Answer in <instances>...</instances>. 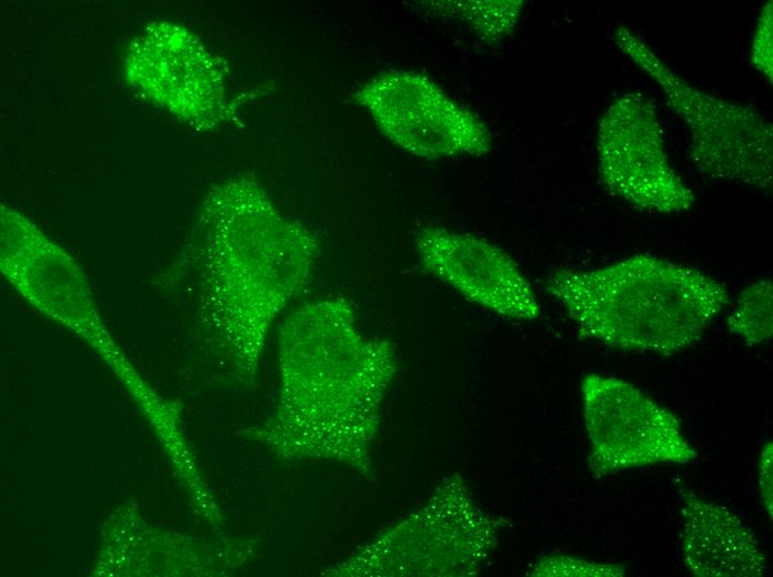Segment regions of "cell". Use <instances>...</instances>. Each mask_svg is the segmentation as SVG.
<instances>
[{"mask_svg":"<svg viewBox=\"0 0 773 577\" xmlns=\"http://www.w3.org/2000/svg\"><path fill=\"white\" fill-rule=\"evenodd\" d=\"M318 255L315 236L241 175L204 196L161 282L188 307L222 372L253 385L271 326L309 282Z\"/></svg>","mask_w":773,"mask_h":577,"instance_id":"6da1fadb","label":"cell"},{"mask_svg":"<svg viewBox=\"0 0 773 577\" xmlns=\"http://www.w3.org/2000/svg\"><path fill=\"white\" fill-rule=\"evenodd\" d=\"M278 342L277 405L249 434L282 462L330 460L375 480L371 452L396 372L392 343L361 334L342 296L295 310Z\"/></svg>","mask_w":773,"mask_h":577,"instance_id":"7a4b0ae2","label":"cell"},{"mask_svg":"<svg viewBox=\"0 0 773 577\" xmlns=\"http://www.w3.org/2000/svg\"><path fill=\"white\" fill-rule=\"evenodd\" d=\"M581 337L611 347L671 355L700 341L730 303L726 286L706 273L651 254L545 280Z\"/></svg>","mask_w":773,"mask_h":577,"instance_id":"3957f363","label":"cell"},{"mask_svg":"<svg viewBox=\"0 0 773 577\" xmlns=\"http://www.w3.org/2000/svg\"><path fill=\"white\" fill-rule=\"evenodd\" d=\"M508 520L489 514L452 474L414 512L324 576L465 577L480 574Z\"/></svg>","mask_w":773,"mask_h":577,"instance_id":"277c9868","label":"cell"},{"mask_svg":"<svg viewBox=\"0 0 773 577\" xmlns=\"http://www.w3.org/2000/svg\"><path fill=\"white\" fill-rule=\"evenodd\" d=\"M613 41L657 84L687 126L689 156L696 171L713 180L771 190L773 126L759 110L693 87L625 26L615 29Z\"/></svg>","mask_w":773,"mask_h":577,"instance_id":"5b68a950","label":"cell"},{"mask_svg":"<svg viewBox=\"0 0 773 577\" xmlns=\"http://www.w3.org/2000/svg\"><path fill=\"white\" fill-rule=\"evenodd\" d=\"M123 77L140 95L198 131L230 114L225 62L188 28L153 21L132 39Z\"/></svg>","mask_w":773,"mask_h":577,"instance_id":"8992f818","label":"cell"},{"mask_svg":"<svg viewBox=\"0 0 773 577\" xmlns=\"http://www.w3.org/2000/svg\"><path fill=\"white\" fill-rule=\"evenodd\" d=\"M581 395L592 477L601 479L659 464H686L697 457L679 418L635 385L588 374L581 379Z\"/></svg>","mask_w":773,"mask_h":577,"instance_id":"52a82bcc","label":"cell"},{"mask_svg":"<svg viewBox=\"0 0 773 577\" xmlns=\"http://www.w3.org/2000/svg\"><path fill=\"white\" fill-rule=\"evenodd\" d=\"M598 173L604 189L649 213L690 210L694 193L673 169L657 108L640 92L616 97L596 134Z\"/></svg>","mask_w":773,"mask_h":577,"instance_id":"ba28073f","label":"cell"},{"mask_svg":"<svg viewBox=\"0 0 773 577\" xmlns=\"http://www.w3.org/2000/svg\"><path fill=\"white\" fill-rule=\"evenodd\" d=\"M353 98L392 143L415 156H479L491 150V133L480 119L420 72L385 71Z\"/></svg>","mask_w":773,"mask_h":577,"instance_id":"9c48e42d","label":"cell"},{"mask_svg":"<svg viewBox=\"0 0 773 577\" xmlns=\"http://www.w3.org/2000/svg\"><path fill=\"white\" fill-rule=\"evenodd\" d=\"M415 246L431 274L475 305L518 321L540 317L541 306L532 285L499 246L441 226L421 227Z\"/></svg>","mask_w":773,"mask_h":577,"instance_id":"30bf717a","label":"cell"},{"mask_svg":"<svg viewBox=\"0 0 773 577\" xmlns=\"http://www.w3.org/2000/svg\"><path fill=\"white\" fill-rule=\"evenodd\" d=\"M682 497V553L697 577H761L767 560L752 532L730 509L687 488Z\"/></svg>","mask_w":773,"mask_h":577,"instance_id":"8fae6325","label":"cell"},{"mask_svg":"<svg viewBox=\"0 0 773 577\" xmlns=\"http://www.w3.org/2000/svg\"><path fill=\"white\" fill-rule=\"evenodd\" d=\"M438 16L463 21L481 39L498 41L513 31L523 9V1H438L428 2Z\"/></svg>","mask_w":773,"mask_h":577,"instance_id":"7c38bea8","label":"cell"},{"mask_svg":"<svg viewBox=\"0 0 773 577\" xmlns=\"http://www.w3.org/2000/svg\"><path fill=\"white\" fill-rule=\"evenodd\" d=\"M725 324L749 346L769 342L773 334V285L770 279L757 280L740 293Z\"/></svg>","mask_w":773,"mask_h":577,"instance_id":"4fadbf2b","label":"cell"},{"mask_svg":"<svg viewBox=\"0 0 773 577\" xmlns=\"http://www.w3.org/2000/svg\"><path fill=\"white\" fill-rule=\"evenodd\" d=\"M623 565L596 563L570 555H546L538 559L530 575L539 577H621Z\"/></svg>","mask_w":773,"mask_h":577,"instance_id":"5bb4252c","label":"cell"},{"mask_svg":"<svg viewBox=\"0 0 773 577\" xmlns=\"http://www.w3.org/2000/svg\"><path fill=\"white\" fill-rule=\"evenodd\" d=\"M753 67L772 82V2H766L759 18L751 48Z\"/></svg>","mask_w":773,"mask_h":577,"instance_id":"9a60e30c","label":"cell"},{"mask_svg":"<svg viewBox=\"0 0 773 577\" xmlns=\"http://www.w3.org/2000/svg\"><path fill=\"white\" fill-rule=\"evenodd\" d=\"M772 442H767L760 455V462H759V476H757V484H759V494L761 498V503L767 513L770 519H772V510H773V464H772Z\"/></svg>","mask_w":773,"mask_h":577,"instance_id":"2e32d148","label":"cell"}]
</instances>
